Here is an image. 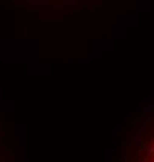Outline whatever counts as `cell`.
I'll return each mask as SVG.
<instances>
[{
    "label": "cell",
    "instance_id": "cell-1",
    "mask_svg": "<svg viewBox=\"0 0 154 162\" xmlns=\"http://www.w3.org/2000/svg\"><path fill=\"white\" fill-rule=\"evenodd\" d=\"M111 162H154V109H145L129 122L117 140Z\"/></svg>",
    "mask_w": 154,
    "mask_h": 162
},
{
    "label": "cell",
    "instance_id": "cell-2",
    "mask_svg": "<svg viewBox=\"0 0 154 162\" xmlns=\"http://www.w3.org/2000/svg\"><path fill=\"white\" fill-rule=\"evenodd\" d=\"M70 2H89V0H70Z\"/></svg>",
    "mask_w": 154,
    "mask_h": 162
}]
</instances>
